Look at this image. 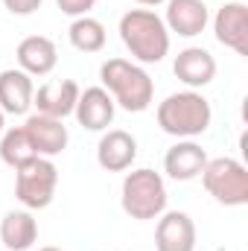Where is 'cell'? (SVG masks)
Returning <instances> with one entry per match:
<instances>
[{
    "label": "cell",
    "mask_w": 248,
    "mask_h": 251,
    "mask_svg": "<svg viewBox=\"0 0 248 251\" xmlns=\"http://www.w3.org/2000/svg\"><path fill=\"white\" fill-rule=\"evenodd\" d=\"M201 184L225 207L248 204V170L237 158H207L201 170Z\"/></svg>",
    "instance_id": "cell-5"
},
{
    "label": "cell",
    "mask_w": 248,
    "mask_h": 251,
    "mask_svg": "<svg viewBox=\"0 0 248 251\" xmlns=\"http://www.w3.org/2000/svg\"><path fill=\"white\" fill-rule=\"evenodd\" d=\"M204 164H207V152L196 140H178L164 155V173L173 181H193V178H198Z\"/></svg>",
    "instance_id": "cell-17"
},
{
    "label": "cell",
    "mask_w": 248,
    "mask_h": 251,
    "mask_svg": "<svg viewBox=\"0 0 248 251\" xmlns=\"http://www.w3.org/2000/svg\"><path fill=\"white\" fill-rule=\"evenodd\" d=\"M137 158V140L123 128H108L97 143V164L105 173H125Z\"/></svg>",
    "instance_id": "cell-12"
},
{
    "label": "cell",
    "mask_w": 248,
    "mask_h": 251,
    "mask_svg": "<svg viewBox=\"0 0 248 251\" xmlns=\"http://www.w3.org/2000/svg\"><path fill=\"white\" fill-rule=\"evenodd\" d=\"M67 38H70L73 50H79V53H99L105 47V26L97 18L82 15V18H73Z\"/></svg>",
    "instance_id": "cell-20"
},
{
    "label": "cell",
    "mask_w": 248,
    "mask_h": 251,
    "mask_svg": "<svg viewBox=\"0 0 248 251\" xmlns=\"http://www.w3.org/2000/svg\"><path fill=\"white\" fill-rule=\"evenodd\" d=\"M158 126L161 131L178 137V140H193L198 134H204L213 120V108L210 102L198 94V91H178L170 94L164 102H158Z\"/></svg>",
    "instance_id": "cell-3"
},
{
    "label": "cell",
    "mask_w": 248,
    "mask_h": 251,
    "mask_svg": "<svg viewBox=\"0 0 248 251\" xmlns=\"http://www.w3.org/2000/svg\"><path fill=\"white\" fill-rule=\"evenodd\" d=\"M79 94L82 88L73 82V79H59V82H44L35 97H32V105L38 108V114H47V117H56L64 120L76 111V102H79Z\"/></svg>",
    "instance_id": "cell-11"
},
{
    "label": "cell",
    "mask_w": 248,
    "mask_h": 251,
    "mask_svg": "<svg viewBox=\"0 0 248 251\" xmlns=\"http://www.w3.org/2000/svg\"><path fill=\"white\" fill-rule=\"evenodd\" d=\"M114 114H117V105H114L111 94L102 85L85 88L79 94V102H76V111H73V117L79 120V126L88 128V131H105L108 126L114 123Z\"/></svg>",
    "instance_id": "cell-10"
},
{
    "label": "cell",
    "mask_w": 248,
    "mask_h": 251,
    "mask_svg": "<svg viewBox=\"0 0 248 251\" xmlns=\"http://www.w3.org/2000/svg\"><path fill=\"white\" fill-rule=\"evenodd\" d=\"M99 79H102V88L111 94L114 105H120L123 111L140 114L152 105L155 82L143 70V64L128 62V59H108L99 67Z\"/></svg>",
    "instance_id": "cell-2"
},
{
    "label": "cell",
    "mask_w": 248,
    "mask_h": 251,
    "mask_svg": "<svg viewBox=\"0 0 248 251\" xmlns=\"http://www.w3.org/2000/svg\"><path fill=\"white\" fill-rule=\"evenodd\" d=\"M167 184H164V176L149 170V167H140V170H131L123 178V190H120V204H123L125 216L137 219V222H149V219H158L164 210H167Z\"/></svg>",
    "instance_id": "cell-4"
},
{
    "label": "cell",
    "mask_w": 248,
    "mask_h": 251,
    "mask_svg": "<svg viewBox=\"0 0 248 251\" xmlns=\"http://www.w3.org/2000/svg\"><path fill=\"white\" fill-rule=\"evenodd\" d=\"M24 131H26V137H29V143H32V149H35L38 158H56V155H62L64 149H67V140H70L64 120L38 114V111L24 120Z\"/></svg>",
    "instance_id": "cell-8"
},
{
    "label": "cell",
    "mask_w": 248,
    "mask_h": 251,
    "mask_svg": "<svg viewBox=\"0 0 248 251\" xmlns=\"http://www.w3.org/2000/svg\"><path fill=\"white\" fill-rule=\"evenodd\" d=\"M15 59H18V67L24 73H29V76H47L59 64V50H56L53 38H47V35H29V38H24L18 44Z\"/></svg>",
    "instance_id": "cell-16"
},
{
    "label": "cell",
    "mask_w": 248,
    "mask_h": 251,
    "mask_svg": "<svg viewBox=\"0 0 248 251\" xmlns=\"http://www.w3.org/2000/svg\"><path fill=\"white\" fill-rule=\"evenodd\" d=\"M173 73L190 91H198L216 79V59L204 47H184L173 62Z\"/></svg>",
    "instance_id": "cell-14"
},
{
    "label": "cell",
    "mask_w": 248,
    "mask_h": 251,
    "mask_svg": "<svg viewBox=\"0 0 248 251\" xmlns=\"http://www.w3.org/2000/svg\"><path fill=\"white\" fill-rule=\"evenodd\" d=\"M38 251H62V249H56V246H44V249H38Z\"/></svg>",
    "instance_id": "cell-25"
},
{
    "label": "cell",
    "mask_w": 248,
    "mask_h": 251,
    "mask_svg": "<svg viewBox=\"0 0 248 251\" xmlns=\"http://www.w3.org/2000/svg\"><path fill=\"white\" fill-rule=\"evenodd\" d=\"M158 251H196V222L184 210H164L155 225Z\"/></svg>",
    "instance_id": "cell-9"
},
{
    "label": "cell",
    "mask_w": 248,
    "mask_h": 251,
    "mask_svg": "<svg viewBox=\"0 0 248 251\" xmlns=\"http://www.w3.org/2000/svg\"><path fill=\"white\" fill-rule=\"evenodd\" d=\"M134 3H140V6H161V3H167V0H134Z\"/></svg>",
    "instance_id": "cell-23"
},
{
    "label": "cell",
    "mask_w": 248,
    "mask_h": 251,
    "mask_svg": "<svg viewBox=\"0 0 248 251\" xmlns=\"http://www.w3.org/2000/svg\"><path fill=\"white\" fill-rule=\"evenodd\" d=\"M243 3H246V0H243Z\"/></svg>",
    "instance_id": "cell-26"
},
{
    "label": "cell",
    "mask_w": 248,
    "mask_h": 251,
    "mask_svg": "<svg viewBox=\"0 0 248 251\" xmlns=\"http://www.w3.org/2000/svg\"><path fill=\"white\" fill-rule=\"evenodd\" d=\"M3 128H6V114L0 111V134H3Z\"/></svg>",
    "instance_id": "cell-24"
},
{
    "label": "cell",
    "mask_w": 248,
    "mask_h": 251,
    "mask_svg": "<svg viewBox=\"0 0 248 251\" xmlns=\"http://www.w3.org/2000/svg\"><path fill=\"white\" fill-rule=\"evenodd\" d=\"M210 21V12H207V3L204 0H167V29L181 35V38H196L204 32Z\"/></svg>",
    "instance_id": "cell-13"
},
{
    "label": "cell",
    "mask_w": 248,
    "mask_h": 251,
    "mask_svg": "<svg viewBox=\"0 0 248 251\" xmlns=\"http://www.w3.org/2000/svg\"><path fill=\"white\" fill-rule=\"evenodd\" d=\"M56 6L70 18H82V15H88L97 6V0H56Z\"/></svg>",
    "instance_id": "cell-21"
},
{
    "label": "cell",
    "mask_w": 248,
    "mask_h": 251,
    "mask_svg": "<svg viewBox=\"0 0 248 251\" xmlns=\"http://www.w3.org/2000/svg\"><path fill=\"white\" fill-rule=\"evenodd\" d=\"M32 97H35V85L32 76L24 73L21 67H9L0 70V111L3 114H26L32 108Z\"/></svg>",
    "instance_id": "cell-15"
},
{
    "label": "cell",
    "mask_w": 248,
    "mask_h": 251,
    "mask_svg": "<svg viewBox=\"0 0 248 251\" xmlns=\"http://www.w3.org/2000/svg\"><path fill=\"white\" fill-rule=\"evenodd\" d=\"M0 243L9 251H29L38 243V222L32 210H9L0 219Z\"/></svg>",
    "instance_id": "cell-18"
},
{
    "label": "cell",
    "mask_w": 248,
    "mask_h": 251,
    "mask_svg": "<svg viewBox=\"0 0 248 251\" xmlns=\"http://www.w3.org/2000/svg\"><path fill=\"white\" fill-rule=\"evenodd\" d=\"M41 3H44V0H3V6H6L12 15H21V18H24V15H32L35 9H41Z\"/></svg>",
    "instance_id": "cell-22"
},
{
    "label": "cell",
    "mask_w": 248,
    "mask_h": 251,
    "mask_svg": "<svg viewBox=\"0 0 248 251\" xmlns=\"http://www.w3.org/2000/svg\"><path fill=\"white\" fill-rule=\"evenodd\" d=\"M213 35L237 56H248V3H222V9L213 15Z\"/></svg>",
    "instance_id": "cell-7"
},
{
    "label": "cell",
    "mask_w": 248,
    "mask_h": 251,
    "mask_svg": "<svg viewBox=\"0 0 248 251\" xmlns=\"http://www.w3.org/2000/svg\"><path fill=\"white\" fill-rule=\"evenodd\" d=\"M59 187V167L53 158H32L21 170H15V196L26 210L50 207Z\"/></svg>",
    "instance_id": "cell-6"
},
{
    "label": "cell",
    "mask_w": 248,
    "mask_h": 251,
    "mask_svg": "<svg viewBox=\"0 0 248 251\" xmlns=\"http://www.w3.org/2000/svg\"><path fill=\"white\" fill-rule=\"evenodd\" d=\"M120 41L137 64H158L170 53V29L152 9H128L120 18Z\"/></svg>",
    "instance_id": "cell-1"
},
{
    "label": "cell",
    "mask_w": 248,
    "mask_h": 251,
    "mask_svg": "<svg viewBox=\"0 0 248 251\" xmlns=\"http://www.w3.org/2000/svg\"><path fill=\"white\" fill-rule=\"evenodd\" d=\"M32 158H38V155H35V149H32V143H29L24 126L3 128V134H0V161H3L6 167H12V170H21V167L29 164Z\"/></svg>",
    "instance_id": "cell-19"
}]
</instances>
